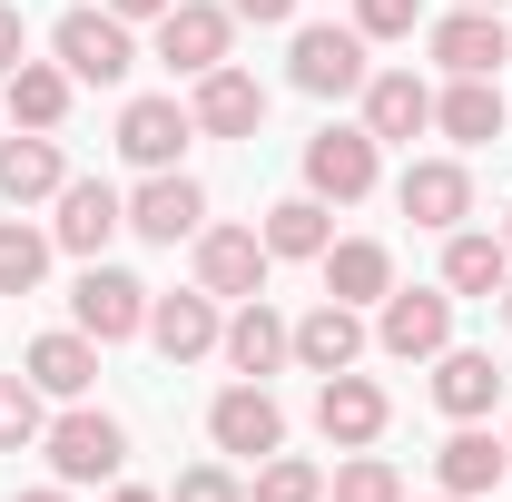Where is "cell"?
Masks as SVG:
<instances>
[{
  "instance_id": "6da1fadb",
  "label": "cell",
  "mask_w": 512,
  "mask_h": 502,
  "mask_svg": "<svg viewBox=\"0 0 512 502\" xmlns=\"http://www.w3.org/2000/svg\"><path fill=\"white\" fill-rule=\"evenodd\" d=\"M40 453H50V483H119L128 463V424L119 414H99V404H60L50 414V434H40Z\"/></svg>"
},
{
  "instance_id": "7a4b0ae2",
  "label": "cell",
  "mask_w": 512,
  "mask_h": 502,
  "mask_svg": "<svg viewBox=\"0 0 512 502\" xmlns=\"http://www.w3.org/2000/svg\"><path fill=\"white\" fill-rule=\"evenodd\" d=\"M375 40L355 30V20H296V50H286V79L306 89V99H355L375 60H365Z\"/></svg>"
},
{
  "instance_id": "3957f363",
  "label": "cell",
  "mask_w": 512,
  "mask_h": 502,
  "mask_svg": "<svg viewBox=\"0 0 512 502\" xmlns=\"http://www.w3.org/2000/svg\"><path fill=\"white\" fill-rule=\"evenodd\" d=\"M50 60H60L79 89H119L128 69H138V40H128L119 10L89 0V10H60V20H50Z\"/></svg>"
},
{
  "instance_id": "277c9868",
  "label": "cell",
  "mask_w": 512,
  "mask_h": 502,
  "mask_svg": "<svg viewBox=\"0 0 512 502\" xmlns=\"http://www.w3.org/2000/svg\"><path fill=\"white\" fill-rule=\"evenodd\" d=\"M148 30H158V60L178 69V79H207V69L237 60V10L227 0H168Z\"/></svg>"
},
{
  "instance_id": "5b68a950",
  "label": "cell",
  "mask_w": 512,
  "mask_h": 502,
  "mask_svg": "<svg viewBox=\"0 0 512 502\" xmlns=\"http://www.w3.org/2000/svg\"><path fill=\"white\" fill-rule=\"evenodd\" d=\"M375 178H384V148H375V128H365V119L306 138V197H325V207H365Z\"/></svg>"
},
{
  "instance_id": "8992f818",
  "label": "cell",
  "mask_w": 512,
  "mask_h": 502,
  "mask_svg": "<svg viewBox=\"0 0 512 502\" xmlns=\"http://www.w3.org/2000/svg\"><path fill=\"white\" fill-rule=\"evenodd\" d=\"M69 325L89 335V345H128V335H148V286L128 276V266H79V286H69Z\"/></svg>"
},
{
  "instance_id": "52a82bcc",
  "label": "cell",
  "mask_w": 512,
  "mask_h": 502,
  "mask_svg": "<svg viewBox=\"0 0 512 502\" xmlns=\"http://www.w3.org/2000/svg\"><path fill=\"white\" fill-rule=\"evenodd\" d=\"M375 345L394 355V365H434L453 345V296L444 286H394L375 306Z\"/></svg>"
},
{
  "instance_id": "ba28073f",
  "label": "cell",
  "mask_w": 512,
  "mask_h": 502,
  "mask_svg": "<svg viewBox=\"0 0 512 502\" xmlns=\"http://www.w3.org/2000/svg\"><path fill=\"white\" fill-rule=\"evenodd\" d=\"M384 424H394V394H384L375 375H316V434L335 443V453H365V443H384Z\"/></svg>"
},
{
  "instance_id": "9c48e42d",
  "label": "cell",
  "mask_w": 512,
  "mask_h": 502,
  "mask_svg": "<svg viewBox=\"0 0 512 502\" xmlns=\"http://www.w3.org/2000/svg\"><path fill=\"white\" fill-rule=\"evenodd\" d=\"M207 443L217 453H237V463H266V453H286V404L266 394V384H227L217 404H207Z\"/></svg>"
},
{
  "instance_id": "30bf717a",
  "label": "cell",
  "mask_w": 512,
  "mask_h": 502,
  "mask_svg": "<svg viewBox=\"0 0 512 502\" xmlns=\"http://www.w3.org/2000/svg\"><path fill=\"white\" fill-rule=\"evenodd\" d=\"M197 227H207V188H197L188 168H158V178L128 188V237H148V247H178L188 237L197 247Z\"/></svg>"
},
{
  "instance_id": "8fae6325",
  "label": "cell",
  "mask_w": 512,
  "mask_h": 502,
  "mask_svg": "<svg viewBox=\"0 0 512 502\" xmlns=\"http://www.w3.org/2000/svg\"><path fill=\"white\" fill-rule=\"evenodd\" d=\"M266 237L256 227H197V286L217 296V306H247V296H266Z\"/></svg>"
},
{
  "instance_id": "7c38bea8",
  "label": "cell",
  "mask_w": 512,
  "mask_h": 502,
  "mask_svg": "<svg viewBox=\"0 0 512 502\" xmlns=\"http://www.w3.org/2000/svg\"><path fill=\"white\" fill-rule=\"evenodd\" d=\"M188 138H197L188 99H128V109H119V158L138 168V178L178 168V158H188Z\"/></svg>"
},
{
  "instance_id": "4fadbf2b",
  "label": "cell",
  "mask_w": 512,
  "mask_h": 502,
  "mask_svg": "<svg viewBox=\"0 0 512 502\" xmlns=\"http://www.w3.org/2000/svg\"><path fill=\"white\" fill-rule=\"evenodd\" d=\"M394 207H404L414 227L453 237V227L473 217V168H463V158H414V168L394 178Z\"/></svg>"
},
{
  "instance_id": "5bb4252c",
  "label": "cell",
  "mask_w": 512,
  "mask_h": 502,
  "mask_svg": "<svg viewBox=\"0 0 512 502\" xmlns=\"http://www.w3.org/2000/svg\"><path fill=\"white\" fill-rule=\"evenodd\" d=\"M188 119H197V138H256L266 128V89L227 60V69H207V79H188Z\"/></svg>"
},
{
  "instance_id": "9a60e30c",
  "label": "cell",
  "mask_w": 512,
  "mask_h": 502,
  "mask_svg": "<svg viewBox=\"0 0 512 502\" xmlns=\"http://www.w3.org/2000/svg\"><path fill=\"white\" fill-rule=\"evenodd\" d=\"M60 217H50V237H60V256H99L109 237L128 227V197L109 188V178H69L60 197H50Z\"/></svg>"
},
{
  "instance_id": "2e32d148",
  "label": "cell",
  "mask_w": 512,
  "mask_h": 502,
  "mask_svg": "<svg viewBox=\"0 0 512 502\" xmlns=\"http://www.w3.org/2000/svg\"><path fill=\"white\" fill-rule=\"evenodd\" d=\"M217 355H227V365H237L247 384H266L276 365H296V325H286V315L266 306V296H247V306L227 315V335H217Z\"/></svg>"
},
{
  "instance_id": "e0dca14e",
  "label": "cell",
  "mask_w": 512,
  "mask_h": 502,
  "mask_svg": "<svg viewBox=\"0 0 512 502\" xmlns=\"http://www.w3.org/2000/svg\"><path fill=\"white\" fill-rule=\"evenodd\" d=\"M434 60H444L453 79H503V60H512L503 10H444V20H434Z\"/></svg>"
},
{
  "instance_id": "ac0fdd59",
  "label": "cell",
  "mask_w": 512,
  "mask_h": 502,
  "mask_svg": "<svg viewBox=\"0 0 512 502\" xmlns=\"http://www.w3.org/2000/svg\"><path fill=\"white\" fill-rule=\"evenodd\" d=\"M217 335H227V315H217V296H207V286H188V296H148V345H158L168 365L217 355Z\"/></svg>"
},
{
  "instance_id": "d6986e66",
  "label": "cell",
  "mask_w": 512,
  "mask_h": 502,
  "mask_svg": "<svg viewBox=\"0 0 512 502\" xmlns=\"http://www.w3.org/2000/svg\"><path fill=\"white\" fill-rule=\"evenodd\" d=\"M69 188V158L50 128H10L0 138V207H40V197Z\"/></svg>"
},
{
  "instance_id": "ffe728a7",
  "label": "cell",
  "mask_w": 512,
  "mask_h": 502,
  "mask_svg": "<svg viewBox=\"0 0 512 502\" xmlns=\"http://www.w3.org/2000/svg\"><path fill=\"white\" fill-rule=\"evenodd\" d=\"M365 345H375L365 306H335V296H325L316 315H296V365H306V375H345V365H365Z\"/></svg>"
},
{
  "instance_id": "44dd1931",
  "label": "cell",
  "mask_w": 512,
  "mask_h": 502,
  "mask_svg": "<svg viewBox=\"0 0 512 502\" xmlns=\"http://www.w3.org/2000/svg\"><path fill=\"white\" fill-rule=\"evenodd\" d=\"M355 99H365V128H375V148H394V138L414 148V138L434 128V89H424L414 69H375Z\"/></svg>"
},
{
  "instance_id": "7402d4cb",
  "label": "cell",
  "mask_w": 512,
  "mask_h": 502,
  "mask_svg": "<svg viewBox=\"0 0 512 502\" xmlns=\"http://www.w3.org/2000/svg\"><path fill=\"white\" fill-rule=\"evenodd\" d=\"M20 375L40 384L50 404H89V384H99V345H89L79 325H60V335H30V355H20Z\"/></svg>"
},
{
  "instance_id": "603a6c76",
  "label": "cell",
  "mask_w": 512,
  "mask_h": 502,
  "mask_svg": "<svg viewBox=\"0 0 512 502\" xmlns=\"http://www.w3.org/2000/svg\"><path fill=\"white\" fill-rule=\"evenodd\" d=\"M434 404H444L453 424H483V414L503 404V365H493L483 345H444V355H434Z\"/></svg>"
},
{
  "instance_id": "cb8c5ba5",
  "label": "cell",
  "mask_w": 512,
  "mask_h": 502,
  "mask_svg": "<svg viewBox=\"0 0 512 502\" xmlns=\"http://www.w3.org/2000/svg\"><path fill=\"white\" fill-rule=\"evenodd\" d=\"M316 266H325V296L335 306H384L394 296V247L384 237H335Z\"/></svg>"
},
{
  "instance_id": "d4e9b609",
  "label": "cell",
  "mask_w": 512,
  "mask_h": 502,
  "mask_svg": "<svg viewBox=\"0 0 512 502\" xmlns=\"http://www.w3.org/2000/svg\"><path fill=\"white\" fill-rule=\"evenodd\" d=\"M69 99H79V79H69L60 60H20L10 79H0V109H10V128H50V138H60Z\"/></svg>"
},
{
  "instance_id": "484cf974",
  "label": "cell",
  "mask_w": 512,
  "mask_h": 502,
  "mask_svg": "<svg viewBox=\"0 0 512 502\" xmlns=\"http://www.w3.org/2000/svg\"><path fill=\"white\" fill-rule=\"evenodd\" d=\"M503 473H512V443H493L483 424H453V443L434 453V483H444V493H463V502H483Z\"/></svg>"
},
{
  "instance_id": "4316f807",
  "label": "cell",
  "mask_w": 512,
  "mask_h": 502,
  "mask_svg": "<svg viewBox=\"0 0 512 502\" xmlns=\"http://www.w3.org/2000/svg\"><path fill=\"white\" fill-rule=\"evenodd\" d=\"M503 276H512V247H503V227L483 237V227H453L444 237V296L463 306V296H503Z\"/></svg>"
},
{
  "instance_id": "83f0119b",
  "label": "cell",
  "mask_w": 512,
  "mask_h": 502,
  "mask_svg": "<svg viewBox=\"0 0 512 502\" xmlns=\"http://www.w3.org/2000/svg\"><path fill=\"white\" fill-rule=\"evenodd\" d=\"M256 237H266V256H296V266H316L325 247H335V207H325V197H276V207H266V227H256Z\"/></svg>"
},
{
  "instance_id": "f1b7e54d",
  "label": "cell",
  "mask_w": 512,
  "mask_h": 502,
  "mask_svg": "<svg viewBox=\"0 0 512 502\" xmlns=\"http://www.w3.org/2000/svg\"><path fill=\"white\" fill-rule=\"evenodd\" d=\"M434 128H444L453 148L503 138V79H453V89H434Z\"/></svg>"
},
{
  "instance_id": "f546056e",
  "label": "cell",
  "mask_w": 512,
  "mask_h": 502,
  "mask_svg": "<svg viewBox=\"0 0 512 502\" xmlns=\"http://www.w3.org/2000/svg\"><path fill=\"white\" fill-rule=\"evenodd\" d=\"M50 256H60V237H50V227L0 217V296H30V286L50 276Z\"/></svg>"
},
{
  "instance_id": "4dcf8cb0",
  "label": "cell",
  "mask_w": 512,
  "mask_h": 502,
  "mask_svg": "<svg viewBox=\"0 0 512 502\" xmlns=\"http://www.w3.org/2000/svg\"><path fill=\"white\" fill-rule=\"evenodd\" d=\"M325 502H404V473L365 443V453H345V463L325 473Z\"/></svg>"
},
{
  "instance_id": "1f68e13d",
  "label": "cell",
  "mask_w": 512,
  "mask_h": 502,
  "mask_svg": "<svg viewBox=\"0 0 512 502\" xmlns=\"http://www.w3.org/2000/svg\"><path fill=\"white\" fill-rule=\"evenodd\" d=\"M40 434H50V394L30 375H0V453H30Z\"/></svg>"
},
{
  "instance_id": "d6a6232c",
  "label": "cell",
  "mask_w": 512,
  "mask_h": 502,
  "mask_svg": "<svg viewBox=\"0 0 512 502\" xmlns=\"http://www.w3.org/2000/svg\"><path fill=\"white\" fill-rule=\"evenodd\" d=\"M247 502H325V473L306 463V453H266L256 483H247Z\"/></svg>"
},
{
  "instance_id": "836d02e7",
  "label": "cell",
  "mask_w": 512,
  "mask_h": 502,
  "mask_svg": "<svg viewBox=\"0 0 512 502\" xmlns=\"http://www.w3.org/2000/svg\"><path fill=\"white\" fill-rule=\"evenodd\" d=\"M168 502H247V483H237L227 463H188V473H178V493H168Z\"/></svg>"
},
{
  "instance_id": "e575fe53",
  "label": "cell",
  "mask_w": 512,
  "mask_h": 502,
  "mask_svg": "<svg viewBox=\"0 0 512 502\" xmlns=\"http://www.w3.org/2000/svg\"><path fill=\"white\" fill-rule=\"evenodd\" d=\"M414 20H424L414 0H355V30L365 40H414Z\"/></svg>"
},
{
  "instance_id": "d590c367",
  "label": "cell",
  "mask_w": 512,
  "mask_h": 502,
  "mask_svg": "<svg viewBox=\"0 0 512 502\" xmlns=\"http://www.w3.org/2000/svg\"><path fill=\"white\" fill-rule=\"evenodd\" d=\"M30 60V20H20V10H10V0H0V79H10V69Z\"/></svg>"
},
{
  "instance_id": "8d00e7d4",
  "label": "cell",
  "mask_w": 512,
  "mask_h": 502,
  "mask_svg": "<svg viewBox=\"0 0 512 502\" xmlns=\"http://www.w3.org/2000/svg\"><path fill=\"white\" fill-rule=\"evenodd\" d=\"M227 10H237V20H256V30H286V20H296V0H227Z\"/></svg>"
},
{
  "instance_id": "74e56055",
  "label": "cell",
  "mask_w": 512,
  "mask_h": 502,
  "mask_svg": "<svg viewBox=\"0 0 512 502\" xmlns=\"http://www.w3.org/2000/svg\"><path fill=\"white\" fill-rule=\"evenodd\" d=\"M99 10H119V20H158L168 0H99Z\"/></svg>"
},
{
  "instance_id": "f35d334b",
  "label": "cell",
  "mask_w": 512,
  "mask_h": 502,
  "mask_svg": "<svg viewBox=\"0 0 512 502\" xmlns=\"http://www.w3.org/2000/svg\"><path fill=\"white\" fill-rule=\"evenodd\" d=\"M99 502H158V493H148V483H109Z\"/></svg>"
},
{
  "instance_id": "ab89813d",
  "label": "cell",
  "mask_w": 512,
  "mask_h": 502,
  "mask_svg": "<svg viewBox=\"0 0 512 502\" xmlns=\"http://www.w3.org/2000/svg\"><path fill=\"white\" fill-rule=\"evenodd\" d=\"M10 502H69V483H30V493H10Z\"/></svg>"
},
{
  "instance_id": "60d3db41",
  "label": "cell",
  "mask_w": 512,
  "mask_h": 502,
  "mask_svg": "<svg viewBox=\"0 0 512 502\" xmlns=\"http://www.w3.org/2000/svg\"><path fill=\"white\" fill-rule=\"evenodd\" d=\"M453 10H512V0H453Z\"/></svg>"
},
{
  "instance_id": "b9f144b4",
  "label": "cell",
  "mask_w": 512,
  "mask_h": 502,
  "mask_svg": "<svg viewBox=\"0 0 512 502\" xmlns=\"http://www.w3.org/2000/svg\"><path fill=\"white\" fill-rule=\"evenodd\" d=\"M493 306H503V325H512V276H503V296H493Z\"/></svg>"
},
{
  "instance_id": "7bdbcfd3",
  "label": "cell",
  "mask_w": 512,
  "mask_h": 502,
  "mask_svg": "<svg viewBox=\"0 0 512 502\" xmlns=\"http://www.w3.org/2000/svg\"><path fill=\"white\" fill-rule=\"evenodd\" d=\"M503 247H512V207H503Z\"/></svg>"
},
{
  "instance_id": "ee69618b",
  "label": "cell",
  "mask_w": 512,
  "mask_h": 502,
  "mask_svg": "<svg viewBox=\"0 0 512 502\" xmlns=\"http://www.w3.org/2000/svg\"><path fill=\"white\" fill-rule=\"evenodd\" d=\"M434 502H463V493H434Z\"/></svg>"
},
{
  "instance_id": "f6af8a7d",
  "label": "cell",
  "mask_w": 512,
  "mask_h": 502,
  "mask_svg": "<svg viewBox=\"0 0 512 502\" xmlns=\"http://www.w3.org/2000/svg\"><path fill=\"white\" fill-rule=\"evenodd\" d=\"M503 443H512V434H503Z\"/></svg>"
}]
</instances>
